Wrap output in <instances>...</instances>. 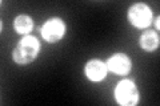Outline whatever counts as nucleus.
Wrapping results in <instances>:
<instances>
[{"instance_id": "obj_2", "label": "nucleus", "mask_w": 160, "mask_h": 106, "mask_svg": "<svg viewBox=\"0 0 160 106\" xmlns=\"http://www.w3.org/2000/svg\"><path fill=\"white\" fill-rule=\"evenodd\" d=\"M115 101L122 106H135L139 102V90L131 80H122L113 90Z\"/></svg>"}, {"instance_id": "obj_4", "label": "nucleus", "mask_w": 160, "mask_h": 106, "mask_svg": "<svg viewBox=\"0 0 160 106\" xmlns=\"http://www.w3.org/2000/svg\"><path fill=\"white\" fill-rule=\"evenodd\" d=\"M66 32H67V24L60 17L48 19L47 21L42 25V28H40L42 37L49 44L59 43L60 40L64 37Z\"/></svg>"}, {"instance_id": "obj_7", "label": "nucleus", "mask_w": 160, "mask_h": 106, "mask_svg": "<svg viewBox=\"0 0 160 106\" xmlns=\"http://www.w3.org/2000/svg\"><path fill=\"white\" fill-rule=\"evenodd\" d=\"M139 44H140V48L146 50V52H155L159 48V44H160L158 32L155 31L144 32L139 39Z\"/></svg>"}, {"instance_id": "obj_6", "label": "nucleus", "mask_w": 160, "mask_h": 106, "mask_svg": "<svg viewBox=\"0 0 160 106\" xmlns=\"http://www.w3.org/2000/svg\"><path fill=\"white\" fill-rule=\"evenodd\" d=\"M84 73H86L87 78L92 82H100L107 77L108 68L106 62L100 61V60H91L86 64L84 67Z\"/></svg>"}, {"instance_id": "obj_1", "label": "nucleus", "mask_w": 160, "mask_h": 106, "mask_svg": "<svg viewBox=\"0 0 160 106\" xmlns=\"http://www.w3.org/2000/svg\"><path fill=\"white\" fill-rule=\"evenodd\" d=\"M40 48L42 45L39 39L32 35H27L16 44L12 52V58L18 65H28L38 58Z\"/></svg>"}, {"instance_id": "obj_3", "label": "nucleus", "mask_w": 160, "mask_h": 106, "mask_svg": "<svg viewBox=\"0 0 160 106\" xmlns=\"http://www.w3.org/2000/svg\"><path fill=\"white\" fill-rule=\"evenodd\" d=\"M128 21L131 23L135 28L144 29L147 28L153 20L152 9L144 3H135L128 9L127 13Z\"/></svg>"}, {"instance_id": "obj_8", "label": "nucleus", "mask_w": 160, "mask_h": 106, "mask_svg": "<svg viewBox=\"0 0 160 106\" xmlns=\"http://www.w3.org/2000/svg\"><path fill=\"white\" fill-rule=\"evenodd\" d=\"M33 28V20L28 16V15H19V16L15 17L13 20V29L15 32L19 33V35H27L32 31Z\"/></svg>"}, {"instance_id": "obj_9", "label": "nucleus", "mask_w": 160, "mask_h": 106, "mask_svg": "<svg viewBox=\"0 0 160 106\" xmlns=\"http://www.w3.org/2000/svg\"><path fill=\"white\" fill-rule=\"evenodd\" d=\"M155 25H156V31H159V29H160V24H159V16H156V19H155Z\"/></svg>"}, {"instance_id": "obj_5", "label": "nucleus", "mask_w": 160, "mask_h": 106, "mask_svg": "<svg viewBox=\"0 0 160 106\" xmlns=\"http://www.w3.org/2000/svg\"><path fill=\"white\" fill-rule=\"evenodd\" d=\"M109 72L118 76H127L132 69V61L127 54L124 53H115L113 56L108 58L106 62Z\"/></svg>"}]
</instances>
